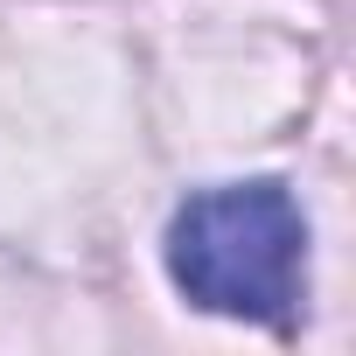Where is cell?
I'll return each instance as SVG.
<instances>
[{
    "mask_svg": "<svg viewBox=\"0 0 356 356\" xmlns=\"http://www.w3.org/2000/svg\"><path fill=\"white\" fill-rule=\"evenodd\" d=\"M168 273L196 307L259 328H293L307 293V224L280 182L203 189L168 224Z\"/></svg>",
    "mask_w": 356,
    "mask_h": 356,
    "instance_id": "1",
    "label": "cell"
}]
</instances>
